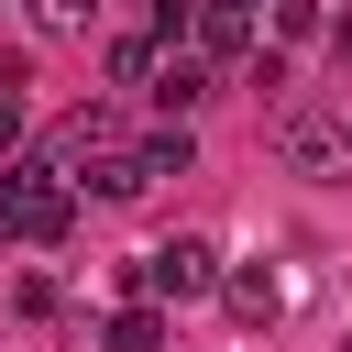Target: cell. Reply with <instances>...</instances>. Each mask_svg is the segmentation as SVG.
Instances as JSON below:
<instances>
[{
    "label": "cell",
    "mask_w": 352,
    "mask_h": 352,
    "mask_svg": "<svg viewBox=\"0 0 352 352\" xmlns=\"http://www.w3.org/2000/svg\"><path fill=\"white\" fill-rule=\"evenodd\" d=\"M66 220H77V176L55 154L0 165V242H66Z\"/></svg>",
    "instance_id": "cell-1"
},
{
    "label": "cell",
    "mask_w": 352,
    "mask_h": 352,
    "mask_svg": "<svg viewBox=\"0 0 352 352\" xmlns=\"http://www.w3.org/2000/svg\"><path fill=\"white\" fill-rule=\"evenodd\" d=\"M209 286H220V253H209L198 231H176V242H154V253L132 264V297H176V308H187V297H209Z\"/></svg>",
    "instance_id": "cell-2"
},
{
    "label": "cell",
    "mask_w": 352,
    "mask_h": 352,
    "mask_svg": "<svg viewBox=\"0 0 352 352\" xmlns=\"http://www.w3.org/2000/svg\"><path fill=\"white\" fill-rule=\"evenodd\" d=\"M275 154L297 165V176H352V121H330V110H275Z\"/></svg>",
    "instance_id": "cell-3"
},
{
    "label": "cell",
    "mask_w": 352,
    "mask_h": 352,
    "mask_svg": "<svg viewBox=\"0 0 352 352\" xmlns=\"http://www.w3.org/2000/svg\"><path fill=\"white\" fill-rule=\"evenodd\" d=\"M209 88H220V55H209V44H165V55H154V88H143V99H154L165 121H187V110H198Z\"/></svg>",
    "instance_id": "cell-4"
},
{
    "label": "cell",
    "mask_w": 352,
    "mask_h": 352,
    "mask_svg": "<svg viewBox=\"0 0 352 352\" xmlns=\"http://www.w3.org/2000/svg\"><path fill=\"white\" fill-rule=\"evenodd\" d=\"M44 154H55L66 176H88V165H110V154H121V110H110V99H88V110H66Z\"/></svg>",
    "instance_id": "cell-5"
},
{
    "label": "cell",
    "mask_w": 352,
    "mask_h": 352,
    "mask_svg": "<svg viewBox=\"0 0 352 352\" xmlns=\"http://www.w3.org/2000/svg\"><path fill=\"white\" fill-rule=\"evenodd\" d=\"M187 44H209L220 66H253V55H264V44H253V11H242V0H198V33H187Z\"/></svg>",
    "instance_id": "cell-6"
},
{
    "label": "cell",
    "mask_w": 352,
    "mask_h": 352,
    "mask_svg": "<svg viewBox=\"0 0 352 352\" xmlns=\"http://www.w3.org/2000/svg\"><path fill=\"white\" fill-rule=\"evenodd\" d=\"M99 352H165V297H132V308L99 330Z\"/></svg>",
    "instance_id": "cell-7"
},
{
    "label": "cell",
    "mask_w": 352,
    "mask_h": 352,
    "mask_svg": "<svg viewBox=\"0 0 352 352\" xmlns=\"http://www.w3.org/2000/svg\"><path fill=\"white\" fill-rule=\"evenodd\" d=\"M220 297H231V319H242V330H264V319H275V275H264V264H231V275H220Z\"/></svg>",
    "instance_id": "cell-8"
},
{
    "label": "cell",
    "mask_w": 352,
    "mask_h": 352,
    "mask_svg": "<svg viewBox=\"0 0 352 352\" xmlns=\"http://www.w3.org/2000/svg\"><path fill=\"white\" fill-rule=\"evenodd\" d=\"M154 55H165V33H121L110 44V88H154Z\"/></svg>",
    "instance_id": "cell-9"
},
{
    "label": "cell",
    "mask_w": 352,
    "mask_h": 352,
    "mask_svg": "<svg viewBox=\"0 0 352 352\" xmlns=\"http://www.w3.org/2000/svg\"><path fill=\"white\" fill-rule=\"evenodd\" d=\"M187 154H198V143H187V121H165V132H143V165H154V176H187Z\"/></svg>",
    "instance_id": "cell-10"
},
{
    "label": "cell",
    "mask_w": 352,
    "mask_h": 352,
    "mask_svg": "<svg viewBox=\"0 0 352 352\" xmlns=\"http://www.w3.org/2000/svg\"><path fill=\"white\" fill-rule=\"evenodd\" d=\"M264 22H275V44H308V33H330V22H319V0H264Z\"/></svg>",
    "instance_id": "cell-11"
},
{
    "label": "cell",
    "mask_w": 352,
    "mask_h": 352,
    "mask_svg": "<svg viewBox=\"0 0 352 352\" xmlns=\"http://www.w3.org/2000/svg\"><path fill=\"white\" fill-rule=\"evenodd\" d=\"M132 11H143V33H165V44L198 33V0H132Z\"/></svg>",
    "instance_id": "cell-12"
},
{
    "label": "cell",
    "mask_w": 352,
    "mask_h": 352,
    "mask_svg": "<svg viewBox=\"0 0 352 352\" xmlns=\"http://www.w3.org/2000/svg\"><path fill=\"white\" fill-rule=\"evenodd\" d=\"M99 0H33V33H88Z\"/></svg>",
    "instance_id": "cell-13"
},
{
    "label": "cell",
    "mask_w": 352,
    "mask_h": 352,
    "mask_svg": "<svg viewBox=\"0 0 352 352\" xmlns=\"http://www.w3.org/2000/svg\"><path fill=\"white\" fill-rule=\"evenodd\" d=\"M11 143H22V99L0 88V154H11Z\"/></svg>",
    "instance_id": "cell-14"
},
{
    "label": "cell",
    "mask_w": 352,
    "mask_h": 352,
    "mask_svg": "<svg viewBox=\"0 0 352 352\" xmlns=\"http://www.w3.org/2000/svg\"><path fill=\"white\" fill-rule=\"evenodd\" d=\"M330 55H341V66H352V11H341V22H330Z\"/></svg>",
    "instance_id": "cell-15"
},
{
    "label": "cell",
    "mask_w": 352,
    "mask_h": 352,
    "mask_svg": "<svg viewBox=\"0 0 352 352\" xmlns=\"http://www.w3.org/2000/svg\"><path fill=\"white\" fill-rule=\"evenodd\" d=\"M341 352H352V341H341Z\"/></svg>",
    "instance_id": "cell-16"
}]
</instances>
